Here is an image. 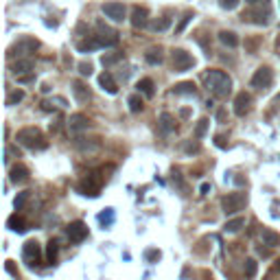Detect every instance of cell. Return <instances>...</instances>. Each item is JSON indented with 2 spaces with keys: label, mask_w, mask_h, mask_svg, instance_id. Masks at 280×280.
<instances>
[{
  "label": "cell",
  "mask_w": 280,
  "mask_h": 280,
  "mask_svg": "<svg viewBox=\"0 0 280 280\" xmlns=\"http://www.w3.org/2000/svg\"><path fill=\"white\" fill-rule=\"evenodd\" d=\"M66 234H68L70 243H81L88 237V226L83 223V221H72V223L66 228Z\"/></svg>",
  "instance_id": "cell-12"
},
{
  "label": "cell",
  "mask_w": 280,
  "mask_h": 280,
  "mask_svg": "<svg viewBox=\"0 0 280 280\" xmlns=\"http://www.w3.org/2000/svg\"><path fill=\"white\" fill-rule=\"evenodd\" d=\"M169 26H171V20H169V18H160V20H156V22H151V24H149V29H151V31H156V33L166 31Z\"/></svg>",
  "instance_id": "cell-30"
},
{
  "label": "cell",
  "mask_w": 280,
  "mask_h": 280,
  "mask_svg": "<svg viewBox=\"0 0 280 280\" xmlns=\"http://www.w3.org/2000/svg\"><path fill=\"white\" fill-rule=\"evenodd\" d=\"M99 138H83V136H77L75 138V147L79 151H83V153H94L99 149Z\"/></svg>",
  "instance_id": "cell-16"
},
{
  "label": "cell",
  "mask_w": 280,
  "mask_h": 280,
  "mask_svg": "<svg viewBox=\"0 0 280 280\" xmlns=\"http://www.w3.org/2000/svg\"><path fill=\"white\" fill-rule=\"evenodd\" d=\"M94 38L101 42V46H116L119 44V33L112 26H107L105 22H97V35Z\"/></svg>",
  "instance_id": "cell-5"
},
{
  "label": "cell",
  "mask_w": 280,
  "mask_h": 280,
  "mask_svg": "<svg viewBox=\"0 0 280 280\" xmlns=\"http://www.w3.org/2000/svg\"><path fill=\"white\" fill-rule=\"evenodd\" d=\"M7 271H9L11 276H18V269L13 267V261H7Z\"/></svg>",
  "instance_id": "cell-46"
},
{
  "label": "cell",
  "mask_w": 280,
  "mask_h": 280,
  "mask_svg": "<svg viewBox=\"0 0 280 280\" xmlns=\"http://www.w3.org/2000/svg\"><path fill=\"white\" fill-rule=\"evenodd\" d=\"M101 9H103V13H105V18H109L112 22H123L125 16H127L125 5L123 3H116V0H109V3H105Z\"/></svg>",
  "instance_id": "cell-10"
},
{
  "label": "cell",
  "mask_w": 280,
  "mask_h": 280,
  "mask_svg": "<svg viewBox=\"0 0 280 280\" xmlns=\"http://www.w3.org/2000/svg\"><path fill=\"white\" fill-rule=\"evenodd\" d=\"M204 86L208 88V92L215 99H226L232 92V79L228 77V72L223 70H210L204 77Z\"/></svg>",
  "instance_id": "cell-1"
},
{
  "label": "cell",
  "mask_w": 280,
  "mask_h": 280,
  "mask_svg": "<svg viewBox=\"0 0 280 280\" xmlns=\"http://www.w3.org/2000/svg\"><path fill=\"white\" fill-rule=\"evenodd\" d=\"M256 48H259V38L245 40V50H247V53H256Z\"/></svg>",
  "instance_id": "cell-41"
},
{
  "label": "cell",
  "mask_w": 280,
  "mask_h": 280,
  "mask_svg": "<svg viewBox=\"0 0 280 280\" xmlns=\"http://www.w3.org/2000/svg\"><path fill=\"white\" fill-rule=\"evenodd\" d=\"M103 175L99 171H92V173H88L83 182L79 184V190H81V195H90V197H97L99 195V190L103 186Z\"/></svg>",
  "instance_id": "cell-4"
},
{
  "label": "cell",
  "mask_w": 280,
  "mask_h": 280,
  "mask_svg": "<svg viewBox=\"0 0 280 280\" xmlns=\"http://www.w3.org/2000/svg\"><path fill=\"white\" fill-rule=\"evenodd\" d=\"M217 119H219L221 123H223V121H226V112H223V109H219V112H217Z\"/></svg>",
  "instance_id": "cell-48"
},
{
  "label": "cell",
  "mask_w": 280,
  "mask_h": 280,
  "mask_svg": "<svg viewBox=\"0 0 280 280\" xmlns=\"http://www.w3.org/2000/svg\"><path fill=\"white\" fill-rule=\"evenodd\" d=\"M173 94H178V97H197V88L193 81H182V83L173 86Z\"/></svg>",
  "instance_id": "cell-18"
},
{
  "label": "cell",
  "mask_w": 280,
  "mask_h": 280,
  "mask_svg": "<svg viewBox=\"0 0 280 280\" xmlns=\"http://www.w3.org/2000/svg\"><path fill=\"white\" fill-rule=\"evenodd\" d=\"M33 70V60H18L16 64L11 66V72L16 77H22V75H29Z\"/></svg>",
  "instance_id": "cell-23"
},
{
  "label": "cell",
  "mask_w": 280,
  "mask_h": 280,
  "mask_svg": "<svg viewBox=\"0 0 280 280\" xmlns=\"http://www.w3.org/2000/svg\"><path fill=\"white\" fill-rule=\"evenodd\" d=\"M7 223H9V228H11L13 232H24V230H26V221L22 219V217L18 215V212H16V215H11Z\"/></svg>",
  "instance_id": "cell-26"
},
{
  "label": "cell",
  "mask_w": 280,
  "mask_h": 280,
  "mask_svg": "<svg viewBox=\"0 0 280 280\" xmlns=\"http://www.w3.org/2000/svg\"><path fill=\"white\" fill-rule=\"evenodd\" d=\"M278 269H280V259H278Z\"/></svg>",
  "instance_id": "cell-51"
},
{
  "label": "cell",
  "mask_w": 280,
  "mask_h": 280,
  "mask_svg": "<svg viewBox=\"0 0 280 280\" xmlns=\"http://www.w3.org/2000/svg\"><path fill=\"white\" fill-rule=\"evenodd\" d=\"M79 72H81V75H88V77H90V75H92V64H90V62H81V64H79Z\"/></svg>",
  "instance_id": "cell-42"
},
{
  "label": "cell",
  "mask_w": 280,
  "mask_h": 280,
  "mask_svg": "<svg viewBox=\"0 0 280 280\" xmlns=\"http://www.w3.org/2000/svg\"><path fill=\"white\" fill-rule=\"evenodd\" d=\"M210 190V184H202V195H206Z\"/></svg>",
  "instance_id": "cell-49"
},
{
  "label": "cell",
  "mask_w": 280,
  "mask_h": 280,
  "mask_svg": "<svg viewBox=\"0 0 280 280\" xmlns=\"http://www.w3.org/2000/svg\"><path fill=\"white\" fill-rule=\"evenodd\" d=\"M22 259L29 267H35V265H40V259H42V249H40V243L38 241H26L24 247H22Z\"/></svg>",
  "instance_id": "cell-6"
},
{
  "label": "cell",
  "mask_w": 280,
  "mask_h": 280,
  "mask_svg": "<svg viewBox=\"0 0 280 280\" xmlns=\"http://www.w3.org/2000/svg\"><path fill=\"white\" fill-rule=\"evenodd\" d=\"M184 149H186V153H197L200 151V143H188Z\"/></svg>",
  "instance_id": "cell-45"
},
{
  "label": "cell",
  "mask_w": 280,
  "mask_h": 280,
  "mask_svg": "<svg viewBox=\"0 0 280 280\" xmlns=\"http://www.w3.org/2000/svg\"><path fill=\"white\" fill-rule=\"evenodd\" d=\"M131 24H134V29L149 26V11H147L145 7H134V9H131Z\"/></svg>",
  "instance_id": "cell-15"
},
{
  "label": "cell",
  "mask_w": 280,
  "mask_h": 280,
  "mask_svg": "<svg viewBox=\"0 0 280 280\" xmlns=\"http://www.w3.org/2000/svg\"><path fill=\"white\" fill-rule=\"evenodd\" d=\"M72 94H75V99L79 103H86V101H90V88H88L83 81H72Z\"/></svg>",
  "instance_id": "cell-17"
},
{
  "label": "cell",
  "mask_w": 280,
  "mask_h": 280,
  "mask_svg": "<svg viewBox=\"0 0 280 280\" xmlns=\"http://www.w3.org/2000/svg\"><path fill=\"white\" fill-rule=\"evenodd\" d=\"M215 140H217V145H219V147H226V143H223V138H221V136H217Z\"/></svg>",
  "instance_id": "cell-50"
},
{
  "label": "cell",
  "mask_w": 280,
  "mask_h": 280,
  "mask_svg": "<svg viewBox=\"0 0 280 280\" xmlns=\"http://www.w3.org/2000/svg\"><path fill=\"white\" fill-rule=\"evenodd\" d=\"M40 44H38V40H31V38H22L18 44H13V46L9 48V57L16 53L18 50V55H26V53H33L35 48H38Z\"/></svg>",
  "instance_id": "cell-14"
},
{
  "label": "cell",
  "mask_w": 280,
  "mask_h": 280,
  "mask_svg": "<svg viewBox=\"0 0 280 280\" xmlns=\"http://www.w3.org/2000/svg\"><path fill=\"white\" fill-rule=\"evenodd\" d=\"M241 0H219V7L221 9H226V11H232V9H237Z\"/></svg>",
  "instance_id": "cell-38"
},
{
  "label": "cell",
  "mask_w": 280,
  "mask_h": 280,
  "mask_svg": "<svg viewBox=\"0 0 280 280\" xmlns=\"http://www.w3.org/2000/svg\"><path fill=\"white\" fill-rule=\"evenodd\" d=\"M99 221H101L103 226H112V223H114V210L107 208L105 212H101V215H99Z\"/></svg>",
  "instance_id": "cell-34"
},
{
  "label": "cell",
  "mask_w": 280,
  "mask_h": 280,
  "mask_svg": "<svg viewBox=\"0 0 280 280\" xmlns=\"http://www.w3.org/2000/svg\"><path fill=\"white\" fill-rule=\"evenodd\" d=\"M206 131H208V119H200L197 121V127H195V138L202 140L206 136Z\"/></svg>",
  "instance_id": "cell-33"
},
{
  "label": "cell",
  "mask_w": 280,
  "mask_h": 280,
  "mask_svg": "<svg viewBox=\"0 0 280 280\" xmlns=\"http://www.w3.org/2000/svg\"><path fill=\"white\" fill-rule=\"evenodd\" d=\"M158 125H160L162 134H171V131H175V119H173V114L162 112L160 119H158Z\"/></svg>",
  "instance_id": "cell-22"
},
{
  "label": "cell",
  "mask_w": 280,
  "mask_h": 280,
  "mask_svg": "<svg viewBox=\"0 0 280 280\" xmlns=\"http://www.w3.org/2000/svg\"><path fill=\"white\" fill-rule=\"evenodd\" d=\"M127 105H129V109H131V112H134V114H138V112H143V99H140L138 97V94H134V97H129L127 99Z\"/></svg>",
  "instance_id": "cell-32"
},
{
  "label": "cell",
  "mask_w": 280,
  "mask_h": 280,
  "mask_svg": "<svg viewBox=\"0 0 280 280\" xmlns=\"http://www.w3.org/2000/svg\"><path fill=\"white\" fill-rule=\"evenodd\" d=\"M29 200V190H24V193H20L16 197V202H13V206H16V210H22V206H24V202Z\"/></svg>",
  "instance_id": "cell-40"
},
{
  "label": "cell",
  "mask_w": 280,
  "mask_h": 280,
  "mask_svg": "<svg viewBox=\"0 0 280 280\" xmlns=\"http://www.w3.org/2000/svg\"><path fill=\"white\" fill-rule=\"evenodd\" d=\"M243 226H245V217H234V219H228L226 221L223 230L226 232H239Z\"/></svg>",
  "instance_id": "cell-28"
},
{
  "label": "cell",
  "mask_w": 280,
  "mask_h": 280,
  "mask_svg": "<svg viewBox=\"0 0 280 280\" xmlns=\"http://www.w3.org/2000/svg\"><path fill=\"white\" fill-rule=\"evenodd\" d=\"M252 109V94L249 92H239L234 97V114L237 116H245Z\"/></svg>",
  "instance_id": "cell-13"
},
{
  "label": "cell",
  "mask_w": 280,
  "mask_h": 280,
  "mask_svg": "<svg viewBox=\"0 0 280 280\" xmlns=\"http://www.w3.org/2000/svg\"><path fill=\"white\" fill-rule=\"evenodd\" d=\"M77 48L81 53H86V50H97V48H101V42L97 38H88L86 42H77Z\"/></svg>",
  "instance_id": "cell-29"
},
{
  "label": "cell",
  "mask_w": 280,
  "mask_h": 280,
  "mask_svg": "<svg viewBox=\"0 0 280 280\" xmlns=\"http://www.w3.org/2000/svg\"><path fill=\"white\" fill-rule=\"evenodd\" d=\"M171 62H173V70L175 72H186L188 68H193V64H195V60L184 48H175L173 50V53H171Z\"/></svg>",
  "instance_id": "cell-8"
},
{
  "label": "cell",
  "mask_w": 280,
  "mask_h": 280,
  "mask_svg": "<svg viewBox=\"0 0 280 280\" xmlns=\"http://www.w3.org/2000/svg\"><path fill=\"white\" fill-rule=\"evenodd\" d=\"M256 269H259L256 261H254V259H245V276H247V278H254V276H256Z\"/></svg>",
  "instance_id": "cell-35"
},
{
  "label": "cell",
  "mask_w": 280,
  "mask_h": 280,
  "mask_svg": "<svg viewBox=\"0 0 280 280\" xmlns=\"http://www.w3.org/2000/svg\"><path fill=\"white\" fill-rule=\"evenodd\" d=\"M267 18H269V9L263 11V5L261 7L256 5V7H252V9L243 11V16H241L243 22H252V24H259V26L267 24Z\"/></svg>",
  "instance_id": "cell-9"
},
{
  "label": "cell",
  "mask_w": 280,
  "mask_h": 280,
  "mask_svg": "<svg viewBox=\"0 0 280 280\" xmlns=\"http://www.w3.org/2000/svg\"><path fill=\"white\" fill-rule=\"evenodd\" d=\"M16 140L22 147H26V149H31V151H40V149H46L48 147L46 136H44L42 129H38V127H22L18 131Z\"/></svg>",
  "instance_id": "cell-2"
},
{
  "label": "cell",
  "mask_w": 280,
  "mask_h": 280,
  "mask_svg": "<svg viewBox=\"0 0 280 280\" xmlns=\"http://www.w3.org/2000/svg\"><path fill=\"white\" fill-rule=\"evenodd\" d=\"M18 81H20V83H33V81H35V75H33V72H29V75L18 77Z\"/></svg>",
  "instance_id": "cell-44"
},
{
  "label": "cell",
  "mask_w": 280,
  "mask_h": 280,
  "mask_svg": "<svg viewBox=\"0 0 280 280\" xmlns=\"http://www.w3.org/2000/svg\"><path fill=\"white\" fill-rule=\"evenodd\" d=\"M9 180L13 182V184H24V182H29V169L24 166V164H16L9 171Z\"/></svg>",
  "instance_id": "cell-19"
},
{
  "label": "cell",
  "mask_w": 280,
  "mask_h": 280,
  "mask_svg": "<svg viewBox=\"0 0 280 280\" xmlns=\"http://www.w3.org/2000/svg\"><path fill=\"white\" fill-rule=\"evenodd\" d=\"M22 99H24V92H22V90H13L9 97H7V105H16V103H20Z\"/></svg>",
  "instance_id": "cell-37"
},
{
  "label": "cell",
  "mask_w": 280,
  "mask_h": 280,
  "mask_svg": "<svg viewBox=\"0 0 280 280\" xmlns=\"http://www.w3.org/2000/svg\"><path fill=\"white\" fill-rule=\"evenodd\" d=\"M261 239H263V245H267V247L280 245V234L274 232L271 228H261Z\"/></svg>",
  "instance_id": "cell-20"
},
{
  "label": "cell",
  "mask_w": 280,
  "mask_h": 280,
  "mask_svg": "<svg viewBox=\"0 0 280 280\" xmlns=\"http://www.w3.org/2000/svg\"><path fill=\"white\" fill-rule=\"evenodd\" d=\"M145 259L149 263H158L160 261V249H147L145 252Z\"/></svg>",
  "instance_id": "cell-39"
},
{
  "label": "cell",
  "mask_w": 280,
  "mask_h": 280,
  "mask_svg": "<svg viewBox=\"0 0 280 280\" xmlns=\"http://www.w3.org/2000/svg\"><path fill=\"white\" fill-rule=\"evenodd\" d=\"M245 204H247V195L237 190V193H228L223 200H221V208H223L226 215H237L239 210L245 208Z\"/></svg>",
  "instance_id": "cell-3"
},
{
  "label": "cell",
  "mask_w": 280,
  "mask_h": 280,
  "mask_svg": "<svg viewBox=\"0 0 280 280\" xmlns=\"http://www.w3.org/2000/svg\"><path fill=\"white\" fill-rule=\"evenodd\" d=\"M190 18H193V13H190V11H188V13H184V18H182V22H180V26L175 29V33H182V31H184V26H186L188 22H190Z\"/></svg>",
  "instance_id": "cell-43"
},
{
  "label": "cell",
  "mask_w": 280,
  "mask_h": 280,
  "mask_svg": "<svg viewBox=\"0 0 280 280\" xmlns=\"http://www.w3.org/2000/svg\"><path fill=\"white\" fill-rule=\"evenodd\" d=\"M271 83H274V70L269 66H261L252 75V86L259 90H267V88H271Z\"/></svg>",
  "instance_id": "cell-7"
},
{
  "label": "cell",
  "mask_w": 280,
  "mask_h": 280,
  "mask_svg": "<svg viewBox=\"0 0 280 280\" xmlns=\"http://www.w3.org/2000/svg\"><path fill=\"white\" fill-rule=\"evenodd\" d=\"M99 86L107 94H116V92H119V86H116V81H114V77L109 75V72H103V75L99 77Z\"/></svg>",
  "instance_id": "cell-21"
},
{
  "label": "cell",
  "mask_w": 280,
  "mask_h": 280,
  "mask_svg": "<svg viewBox=\"0 0 280 280\" xmlns=\"http://www.w3.org/2000/svg\"><path fill=\"white\" fill-rule=\"evenodd\" d=\"M162 60H164V55H162V46H151L145 53V62L151 64V66H160Z\"/></svg>",
  "instance_id": "cell-24"
},
{
  "label": "cell",
  "mask_w": 280,
  "mask_h": 280,
  "mask_svg": "<svg viewBox=\"0 0 280 280\" xmlns=\"http://www.w3.org/2000/svg\"><path fill=\"white\" fill-rule=\"evenodd\" d=\"M245 3H247V5H252V7H256V5H263V3L267 5V0H245Z\"/></svg>",
  "instance_id": "cell-47"
},
{
  "label": "cell",
  "mask_w": 280,
  "mask_h": 280,
  "mask_svg": "<svg viewBox=\"0 0 280 280\" xmlns=\"http://www.w3.org/2000/svg\"><path fill=\"white\" fill-rule=\"evenodd\" d=\"M57 252H60V245H57V241H48V247H46V261L53 265L57 261Z\"/></svg>",
  "instance_id": "cell-31"
},
{
  "label": "cell",
  "mask_w": 280,
  "mask_h": 280,
  "mask_svg": "<svg viewBox=\"0 0 280 280\" xmlns=\"http://www.w3.org/2000/svg\"><path fill=\"white\" fill-rule=\"evenodd\" d=\"M136 88H138V92H143L147 99H151L153 94H156V90H153V81H151V79H140Z\"/></svg>",
  "instance_id": "cell-27"
},
{
  "label": "cell",
  "mask_w": 280,
  "mask_h": 280,
  "mask_svg": "<svg viewBox=\"0 0 280 280\" xmlns=\"http://www.w3.org/2000/svg\"><path fill=\"white\" fill-rule=\"evenodd\" d=\"M121 60H123V53H114V55H103V57H101V64H103V66H112V64L121 62Z\"/></svg>",
  "instance_id": "cell-36"
},
{
  "label": "cell",
  "mask_w": 280,
  "mask_h": 280,
  "mask_svg": "<svg viewBox=\"0 0 280 280\" xmlns=\"http://www.w3.org/2000/svg\"><path fill=\"white\" fill-rule=\"evenodd\" d=\"M90 125H92V121L88 119L86 114H72L68 119V129H70V134H75V136L88 131V129H90Z\"/></svg>",
  "instance_id": "cell-11"
},
{
  "label": "cell",
  "mask_w": 280,
  "mask_h": 280,
  "mask_svg": "<svg viewBox=\"0 0 280 280\" xmlns=\"http://www.w3.org/2000/svg\"><path fill=\"white\" fill-rule=\"evenodd\" d=\"M219 42L223 44V46H228V48H237L239 46V35L234 31H221L219 33Z\"/></svg>",
  "instance_id": "cell-25"
}]
</instances>
